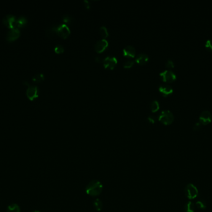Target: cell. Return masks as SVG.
<instances>
[{"instance_id":"6da1fadb","label":"cell","mask_w":212,"mask_h":212,"mask_svg":"<svg viewBox=\"0 0 212 212\" xmlns=\"http://www.w3.org/2000/svg\"><path fill=\"white\" fill-rule=\"evenodd\" d=\"M103 189V185L101 182L98 180L91 181L86 187V193L92 197L99 195Z\"/></svg>"},{"instance_id":"7a4b0ae2","label":"cell","mask_w":212,"mask_h":212,"mask_svg":"<svg viewBox=\"0 0 212 212\" xmlns=\"http://www.w3.org/2000/svg\"><path fill=\"white\" fill-rule=\"evenodd\" d=\"M158 119L163 124L168 125L171 124L174 121V116L171 111L168 110H163L159 115Z\"/></svg>"},{"instance_id":"3957f363","label":"cell","mask_w":212,"mask_h":212,"mask_svg":"<svg viewBox=\"0 0 212 212\" xmlns=\"http://www.w3.org/2000/svg\"><path fill=\"white\" fill-rule=\"evenodd\" d=\"M185 196L190 200L196 198L198 195V190L197 188L192 184H189L185 188Z\"/></svg>"},{"instance_id":"277c9868","label":"cell","mask_w":212,"mask_h":212,"mask_svg":"<svg viewBox=\"0 0 212 212\" xmlns=\"http://www.w3.org/2000/svg\"><path fill=\"white\" fill-rule=\"evenodd\" d=\"M70 33L71 31L68 25L65 24L56 25V34L60 37L65 39L70 34Z\"/></svg>"},{"instance_id":"5b68a950","label":"cell","mask_w":212,"mask_h":212,"mask_svg":"<svg viewBox=\"0 0 212 212\" xmlns=\"http://www.w3.org/2000/svg\"><path fill=\"white\" fill-rule=\"evenodd\" d=\"M163 80L166 82H172L174 81L177 77L176 74L170 70H166L160 74Z\"/></svg>"},{"instance_id":"8992f818","label":"cell","mask_w":212,"mask_h":212,"mask_svg":"<svg viewBox=\"0 0 212 212\" xmlns=\"http://www.w3.org/2000/svg\"><path fill=\"white\" fill-rule=\"evenodd\" d=\"M103 65L106 68L113 69L117 63V58L114 56H107L102 60Z\"/></svg>"},{"instance_id":"52a82bcc","label":"cell","mask_w":212,"mask_h":212,"mask_svg":"<svg viewBox=\"0 0 212 212\" xmlns=\"http://www.w3.org/2000/svg\"><path fill=\"white\" fill-rule=\"evenodd\" d=\"M211 114L208 110L203 111L199 116V122L202 124H207L211 121Z\"/></svg>"},{"instance_id":"ba28073f","label":"cell","mask_w":212,"mask_h":212,"mask_svg":"<svg viewBox=\"0 0 212 212\" xmlns=\"http://www.w3.org/2000/svg\"><path fill=\"white\" fill-rule=\"evenodd\" d=\"M108 45H109L108 41L105 39H102L96 42L94 45L95 50L98 53H101L108 47Z\"/></svg>"},{"instance_id":"9c48e42d","label":"cell","mask_w":212,"mask_h":212,"mask_svg":"<svg viewBox=\"0 0 212 212\" xmlns=\"http://www.w3.org/2000/svg\"><path fill=\"white\" fill-rule=\"evenodd\" d=\"M27 95L28 98L31 100L39 96V89L37 87L34 85H28V88L27 90Z\"/></svg>"},{"instance_id":"30bf717a","label":"cell","mask_w":212,"mask_h":212,"mask_svg":"<svg viewBox=\"0 0 212 212\" xmlns=\"http://www.w3.org/2000/svg\"><path fill=\"white\" fill-rule=\"evenodd\" d=\"M16 17L13 15H8L3 18L4 24L10 28H15Z\"/></svg>"},{"instance_id":"8fae6325","label":"cell","mask_w":212,"mask_h":212,"mask_svg":"<svg viewBox=\"0 0 212 212\" xmlns=\"http://www.w3.org/2000/svg\"><path fill=\"white\" fill-rule=\"evenodd\" d=\"M20 34V31L18 28H11L6 35V39L8 41H12L17 39Z\"/></svg>"},{"instance_id":"7c38bea8","label":"cell","mask_w":212,"mask_h":212,"mask_svg":"<svg viewBox=\"0 0 212 212\" xmlns=\"http://www.w3.org/2000/svg\"><path fill=\"white\" fill-rule=\"evenodd\" d=\"M159 91L164 96L166 97L171 95L173 92V89L169 85L161 84L159 87Z\"/></svg>"},{"instance_id":"4fadbf2b","label":"cell","mask_w":212,"mask_h":212,"mask_svg":"<svg viewBox=\"0 0 212 212\" xmlns=\"http://www.w3.org/2000/svg\"><path fill=\"white\" fill-rule=\"evenodd\" d=\"M123 54L128 57H134L136 54V50L132 45H127L123 49Z\"/></svg>"},{"instance_id":"5bb4252c","label":"cell","mask_w":212,"mask_h":212,"mask_svg":"<svg viewBox=\"0 0 212 212\" xmlns=\"http://www.w3.org/2000/svg\"><path fill=\"white\" fill-rule=\"evenodd\" d=\"M149 60V56L146 54H143V53H141L139 54L138 55H137V56L136 57V62L141 65H143L145 63H146Z\"/></svg>"},{"instance_id":"9a60e30c","label":"cell","mask_w":212,"mask_h":212,"mask_svg":"<svg viewBox=\"0 0 212 212\" xmlns=\"http://www.w3.org/2000/svg\"><path fill=\"white\" fill-rule=\"evenodd\" d=\"M27 19L25 16H21L18 18H16L15 28H19L23 27L24 26H25L27 24Z\"/></svg>"},{"instance_id":"2e32d148","label":"cell","mask_w":212,"mask_h":212,"mask_svg":"<svg viewBox=\"0 0 212 212\" xmlns=\"http://www.w3.org/2000/svg\"><path fill=\"white\" fill-rule=\"evenodd\" d=\"M195 205L191 201H189L187 203L185 206V212H195Z\"/></svg>"},{"instance_id":"e0dca14e","label":"cell","mask_w":212,"mask_h":212,"mask_svg":"<svg viewBox=\"0 0 212 212\" xmlns=\"http://www.w3.org/2000/svg\"><path fill=\"white\" fill-rule=\"evenodd\" d=\"M6 212H20V208L16 203H13L8 206Z\"/></svg>"},{"instance_id":"ac0fdd59","label":"cell","mask_w":212,"mask_h":212,"mask_svg":"<svg viewBox=\"0 0 212 212\" xmlns=\"http://www.w3.org/2000/svg\"><path fill=\"white\" fill-rule=\"evenodd\" d=\"M93 206L94 208H95V210L98 211H100L103 206V203L101 201V200H100L99 199L97 198L96 200H94V202H93Z\"/></svg>"},{"instance_id":"d6986e66","label":"cell","mask_w":212,"mask_h":212,"mask_svg":"<svg viewBox=\"0 0 212 212\" xmlns=\"http://www.w3.org/2000/svg\"><path fill=\"white\" fill-rule=\"evenodd\" d=\"M150 108H151L152 112H156V111H158L160 109L159 102L156 100H153L150 105Z\"/></svg>"},{"instance_id":"ffe728a7","label":"cell","mask_w":212,"mask_h":212,"mask_svg":"<svg viewBox=\"0 0 212 212\" xmlns=\"http://www.w3.org/2000/svg\"><path fill=\"white\" fill-rule=\"evenodd\" d=\"M62 19H63V21L66 23V24H72V22L73 21L74 19L73 18L72 16H70L69 15H64L63 17H62Z\"/></svg>"},{"instance_id":"44dd1931","label":"cell","mask_w":212,"mask_h":212,"mask_svg":"<svg viewBox=\"0 0 212 212\" xmlns=\"http://www.w3.org/2000/svg\"><path fill=\"white\" fill-rule=\"evenodd\" d=\"M195 207H197L200 210H205L206 208V203L203 201H202V200L197 201V202L195 203Z\"/></svg>"},{"instance_id":"7402d4cb","label":"cell","mask_w":212,"mask_h":212,"mask_svg":"<svg viewBox=\"0 0 212 212\" xmlns=\"http://www.w3.org/2000/svg\"><path fill=\"white\" fill-rule=\"evenodd\" d=\"M99 31H100V33H101V36L103 37H107L109 36V32H108L107 29V28L105 26H101L100 29H99Z\"/></svg>"},{"instance_id":"603a6c76","label":"cell","mask_w":212,"mask_h":212,"mask_svg":"<svg viewBox=\"0 0 212 212\" xmlns=\"http://www.w3.org/2000/svg\"><path fill=\"white\" fill-rule=\"evenodd\" d=\"M56 34V25H53L47 30V34L49 36H52Z\"/></svg>"},{"instance_id":"cb8c5ba5","label":"cell","mask_w":212,"mask_h":212,"mask_svg":"<svg viewBox=\"0 0 212 212\" xmlns=\"http://www.w3.org/2000/svg\"><path fill=\"white\" fill-rule=\"evenodd\" d=\"M44 79V76L43 74H35L33 77L32 80L35 82H39L42 81Z\"/></svg>"},{"instance_id":"d4e9b609","label":"cell","mask_w":212,"mask_h":212,"mask_svg":"<svg viewBox=\"0 0 212 212\" xmlns=\"http://www.w3.org/2000/svg\"><path fill=\"white\" fill-rule=\"evenodd\" d=\"M64 49L62 45L58 44V45H56L55 47V52H56L58 54L62 53L64 52Z\"/></svg>"},{"instance_id":"484cf974","label":"cell","mask_w":212,"mask_h":212,"mask_svg":"<svg viewBox=\"0 0 212 212\" xmlns=\"http://www.w3.org/2000/svg\"><path fill=\"white\" fill-rule=\"evenodd\" d=\"M133 64H134V61L133 60H126L123 63V67L125 68H130L131 67H132Z\"/></svg>"},{"instance_id":"4316f807","label":"cell","mask_w":212,"mask_h":212,"mask_svg":"<svg viewBox=\"0 0 212 212\" xmlns=\"http://www.w3.org/2000/svg\"><path fill=\"white\" fill-rule=\"evenodd\" d=\"M205 47L210 51H212V39H208L205 42Z\"/></svg>"},{"instance_id":"83f0119b","label":"cell","mask_w":212,"mask_h":212,"mask_svg":"<svg viewBox=\"0 0 212 212\" xmlns=\"http://www.w3.org/2000/svg\"><path fill=\"white\" fill-rule=\"evenodd\" d=\"M166 67L168 68H172L174 67V62L172 60H168L166 61Z\"/></svg>"},{"instance_id":"f1b7e54d","label":"cell","mask_w":212,"mask_h":212,"mask_svg":"<svg viewBox=\"0 0 212 212\" xmlns=\"http://www.w3.org/2000/svg\"><path fill=\"white\" fill-rule=\"evenodd\" d=\"M202 124L198 121V122H197V123H195L194 124H193V129H194V130H198V129H199L200 128H201V126H202Z\"/></svg>"},{"instance_id":"f546056e","label":"cell","mask_w":212,"mask_h":212,"mask_svg":"<svg viewBox=\"0 0 212 212\" xmlns=\"http://www.w3.org/2000/svg\"><path fill=\"white\" fill-rule=\"evenodd\" d=\"M156 116H153V115H149L148 116V119L150 122L152 123H155V121H156Z\"/></svg>"},{"instance_id":"4dcf8cb0","label":"cell","mask_w":212,"mask_h":212,"mask_svg":"<svg viewBox=\"0 0 212 212\" xmlns=\"http://www.w3.org/2000/svg\"><path fill=\"white\" fill-rule=\"evenodd\" d=\"M84 4H85V7L87 8V9H89L90 8V3L89 1H88V0H85L84 1Z\"/></svg>"},{"instance_id":"1f68e13d","label":"cell","mask_w":212,"mask_h":212,"mask_svg":"<svg viewBox=\"0 0 212 212\" xmlns=\"http://www.w3.org/2000/svg\"><path fill=\"white\" fill-rule=\"evenodd\" d=\"M95 59H96V62H102L101 57H99V56H97V57H96Z\"/></svg>"},{"instance_id":"d6a6232c","label":"cell","mask_w":212,"mask_h":212,"mask_svg":"<svg viewBox=\"0 0 212 212\" xmlns=\"http://www.w3.org/2000/svg\"><path fill=\"white\" fill-rule=\"evenodd\" d=\"M33 212H40L39 211H37V210H35V211H33Z\"/></svg>"}]
</instances>
